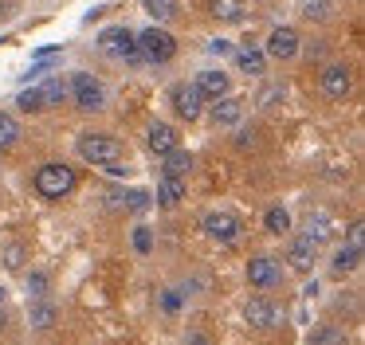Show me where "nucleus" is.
Instances as JSON below:
<instances>
[{"instance_id": "f257e3e1", "label": "nucleus", "mask_w": 365, "mask_h": 345, "mask_svg": "<svg viewBox=\"0 0 365 345\" xmlns=\"http://www.w3.org/2000/svg\"><path fill=\"white\" fill-rule=\"evenodd\" d=\"M75 149H79L83 161L98 165V169H114V165L126 157V145H122L118 138H106V133H83V138L75 141Z\"/></svg>"}, {"instance_id": "f03ea898", "label": "nucleus", "mask_w": 365, "mask_h": 345, "mask_svg": "<svg viewBox=\"0 0 365 345\" xmlns=\"http://www.w3.org/2000/svg\"><path fill=\"white\" fill-rule=\"evenodd\" d=\"M98 51L106 55V59H118V63H142V51H138V31L130 28H106L103 36H98Z\"/></svg>"}, {"instance_id": "7ed1b4c3", "label": "nucleus", "mask_w": 365, "mask_h": 345, "mask_svg": "<svg viewBox=\"0 0 365 345\" xmlns=\"http://www.w3.org/2000/svg\"><path fill=\"white\" fill-rule=\"evenodd\" d=\"M75 185H79V177H75L71 165L51 161V165H43V169L36 172V192L48 196V200H59V196L75 192Z\"/></svg>"}, {"instance_id": "20e7f679", "label": "nucleus", "mask_w": 365, "mask_h": 345, "mask_svg": "<svg viewBox=\"0 0 365 345\" xmlns=\"http://www.w3.org/2000/svg\"><path fill=\"white\" fill-rule=\"evenodd\" d=\"M138 51H142V63H169L177 55V39L165 28L150 24L145 31H138Z\"/></svg>"}, {"instance_id": "39448f33", "label": "nucleus", "mask_w": 365, "mask_h": 345, "mask_svg": "<svg viewBox=\"0 0 365 345\" xmlns=\"http://www.w3.org/2000/svg\"><path fill=\"white\" fill-rule=\"evenodd\" d=\"M67 98H75V106H83V110H103L106 106V86L98 83L95 75L79 71V75L67 83Z\"/></svg>"}, {"instance_id": "423d86ee", "label": "nucleus", "mask_w": 365, "mask_h": 345, "mask_svg": "<svg viewBox=\"0 0 365 345\" xmlns=\"http://www.w3.org/2000/svg\"><path fill=\"white\" fill-rule=\"evenodd\" d=\"M247 282L259 290H275L283 282V267H279L275 255H252L247 259Z\"/></svg>"}, {"instance_id": "0eeeda50", "label": "nucleus", "mask_w": 365, "mask_h": 345, "mask_svg": "<svg viewBox=\"0 0 365 345\" xmlns=\"http://www.w3.org/2000/svg\"><path fill=\"white\" fill-rule=\"evenodd\" d=\"M349 91H354V71L346 67V63H330V67L322 71V94L334 102L349 98Z\"/></svg>"}, {"instance_id": "6e6552de", "label": "nucleus", "mask_w": 365, "mask_h": 345, "mask_svg": "<svg viewBox=\"0 0 365 345\" xmlns=\"http://www.w3.org/2000/svg\"><path fill=\"white\" fill-rule=\"evenodd\" d=\"M169 98H173V110L185 122H197V118L205 114V98H200V91L192 83H177L173 91H169Z\"/></svg>"}, {"instance_id": "1a4fd4ad", "label": "nucleus", "mask_w": 365, "mask_h": 345, "mask_svg": "<svg viewBox=\"0 0 365 345\" xmlns=\"http://www.w3.org/2000/svg\"><path fill=\"white\" fill-rule=\"evenodd\" d=\"M267 55L271 59H294V55H299V31L294 28H275L267 36Z\"/></svg>"}, {"instance_id": "9d476101", "label": "nucleus", "mask_w": 365, "mask_h": 345, "mask_svg": "<svg viewBox=\"0 0 365 345\" xmlns=\"http://www.w3.org/2000/svg\"><path fill=\"white\" fill-rule=\"evenodd\" d=\"M244 318H247V326L252 329H271L275 326V318H279V310H275V302L271 298H252V302L244 306Z\"/></svg>"}, {"instance_id": "9b49d317", "label": "nucleus", "mask_w": 365, "mask_h": 345, "mask_svg": "<svg viewBox=\"0 0 365 345\" xmlns=\"http://www.w3.org/2000/svg\"><path fill=\"white\" fill-rule=\"evenodd\" d=\"M314 251H318V247L307 240V235L291 240V247H287V267H291V271H299V274L314 271Z\"/></svg>"}, {"instance_id": "f8f14e48", "label": "nucleus", "mask_w": 365, "mask_h": 345, "mask_svg": "<svg viewBox=\"0 0 365 345\" xmlns=\"http://www.w3.org/2000/svg\"><path fill=\"white\" fill-rule=\"evenodd\" d=\"M205 232L212 235V240L228 243V240H236V235H240V220L232 216V212H208V216H205Z\"/></svg>"}, {"instance_id": "ddd939ff", "label": "nucleus", "mask_w": 365, "mask_h": 345, "mask_svg": "<svg viewBox=\"0 0 365 345\" xmlns=\"http://www.w3.org/2000/svg\"><path fill=\"white\" fill-rule=\"evenodd\" d=\"M145 141H150V149L153 153H173V149H181L177 145V130L173 125H165V122H150V130H145Z\"/></svg>"}, {"instance_id": "4468645a", "label": "nucleus", "mask_w": 365, "mask_h": 345, "mask_svg": "<svg viewBox=\"0 0 365 345\" xmlns=\"http://www.w3.org/2000/svg\"><path fill=\"white\" fill-rule=\"evenodd\" d=\"M200 91V98H224L228 94V75L224 71H216V67H208V71H200L197 75V83H192Z\"/></svg>"}, {"instance_id": "2eb2a0df", "label": "nucleus", "mask_w": 365, "mask_h": 345, "mask_svg": "<svg viewBox=\"0 0 365 345\" xmlns=\"http://www.w3.org/2000/svg\"><path fill=\"white\" fill-rule=\"evenodd\" d=\"M240 118H244V102H240V98L224 94V98L212 102V122L216 125H240Z\"/></svg>"}, {"instance_id": "dca6fc26", "label": "nucleus", "mask_w": 365, "mask_h": 345, "mask_svg": "<svg viewBox=\"0 0 365 345\" xmlns=\"http://www.w3.org/2000/svg\"><path fill=\"white\" fill-rule=\"evenodd\" d=\"M110 208H126V212H142L150 208V192H142V188H118V192H110Z\"/></svg>"}, {"instance_id": "f3484780", "label": "nucleus", "mask_w": 365, "mask_h": 345, "mask_svg": "<svg viewBox=\"0 0 365 345\" xmlns=\"http://www.w3.org/2000/svg\"><path fill=\"white\" fill-rule=\"evenodd\" d=\"M236 67L244 71V75H263V71H267V59H263L259 47H240V51H236Z\"/></svg>"}, {"instance_id": "a211bd4d", "label": "nucleus", "mask_w": 365, "mask_h": 345, "mask_svg": "<svg viewBox=\"0 0 365 345\" xmlns=\"http://www.w3.org/2000/svg\"><path fill=\"white\" fill-rule=\"evenodd\" d=\"M208 12H212L216 20H224V24L244 20V4H240V0H208Z\"/></svg>"}, {"instance_id": "6ab92c4d", "label": "nucleus", "mask_w": 365, "mask_h": 345, "mask_svg": "<svg viewBox=\"0 0 365 345\" xmlns=\"http://www.w3.org/2000/svg\"><path fill=\"white\" fill-rule=\"evenodd\" d=\"M185 172H192V153H185V149L165 153V177H177V180H181Z\"/></svg>"}, {"instance_id": "aec40b11", "label": "nucleus", "mask_w": 365, "mask_h": 345, "mask_svg": "<svg viewBox=\"0 0 365 345\" xmlns=\"http://www.w3.org/2000/svg\"><path fill=\"white\" fill-rule=\"evenodd\" d=\"M310 345H349V337L338 326H318V329H310Z\"/></svg>"}, {"instance_id": "412c9836", "label": "nucleus", "mask_w": 365, "mask_h": 345, "mask_svg": "<svg viewBox=\"0 0 365 345\" xmlns=\"http://www.w3.org/2000/svg\"><path fill=\"white\" fill-rule=\"evenodd\" d=\"M145 12H150L153 24L161 28V24H169L177 12H181V8H177V0H145Z\"/></svg>"}, {"instance_id": "4be33fe9", "label": "nucleus", "mask_w": 365, "mask_h": 345, "mask_svg": "<svg viewBox=\"0 0 365 345\" xmlns=\"http://www.w3.org/2000/svg\"><path fill=\"white\" fill-rule=\"evenodd\" d=\"M357 263H361V247H354V243H346V247H338V255H334V271L346 274V271H357Z\"/></svg>"}, {"instance_id": "5701e85b", "label": "nucleus", "mask_w": 365, "mask_h": 345, "mask_svg": "<svg viewBox=\"0 0 365 345\" xmlns=\"http://www.w3.org/2000/svg\"><path fill=\"white\" fill-rule=\"evenodd\" d=\"M40 98H43V106H59V102H67V83L63 78H48V83L40 86Z\"/></svg>"}, {"instance_id": "b1692460", "label": "nucleus", "mask_w": 365, "mask_h": 345, "mask_svg": "<svg viewBox=\"0 0 365 345\" xmlns=\"http://www.w3.org/2000/svg\"><path fill=\"white\" fill-rule=\"evenodd\" d=\"M181 196H185V185H181L177 177H165V180H161V188H158V204L173 208V204L181 200Z\"/></svg>"}, {"instance_id": "393cba45", "label": "nucleus", "mask_w": 365, "mask_h": 345, "mask_svg": "<svg viewBox=\"0 0 365 345\" xmlns=\"http://www.w3.org/2000/svg\"><path fill=\"white\" fill-rule=\"evenodd\" d=\"M263 224H267V232H275V235H283V232H291V212L287 208H267V216H263Z\"/></svg>"}, {"instance_id": "a878e982", "label": "nucleus", "mask_w": 365, "mask_h": 345, "mask_svg": "<svg viewBox=\"0 0 365 345\" xmlns=\"http://www.w3.org/2000/svg\"><path fill=\"white\" fill-rule=\"evenodd\" d=\"M330 235H334V224H330V220H326V216H310L307 240L314 243V247H318V243H326V240H330Z\"/></svg>"}, {"instance_id": "bb28decb", "label": "nucleus", "mask_w": 365, "mask_h": 345, "mask_svg": "<svg viewBox=\"0 0 365 345\" xmlns=\"http://www.w3.org/2000/svg\"><path fill=\"white\" fill-rule=\"evenodd\" d=\"M16 138H20V122L12 114H4V110H0V149L16 145Z\"/></svg>"}, {"instance_id": "cd10ccee", "label": "nucleus", "mask_w": 365, "mask_h": 345, "mask_svg": "<svg viewBox=\"0 0 365 345\" xmlns=\"http://www.w3.org/2000/svg\"><path fill=\"white\" fill-rule=\"evenodd\" d=\"M330 0H302V16H307V20H318V24H326L330 20Z\"/></svg>"}, {"instance_id": "c85d7f7f", "label": "nucleus", "mask_w": 365, "mask_h": 345, "mask_svg": "<svg viewBox=\"0 0 365 345\" xmlns=\"http://www.w3.org/2000/svg\"><path fill=\"white\" fill-rule=\"evenodd\" d=\"M16 106L24 110V114H40V110H43L40 86H32V91H20V94H16Z\"/></svg>"}, {"instance_id": "c756f323", "label": "nucleus", "mask_w": 365, "mask_h": 345, "mask_svg": "<svg viewBox=\"0 0 365 345\" xmlns=\"http://www.w3.org/2000/svg\"><path fill=\"white\" fill-rule=\"evenodd\" d=\"M134 251H138V255H150V251H153V232H150V224H138V227H134Z\"/></svg>"}, {"instance_id": "7c9ffc66", "label": "nucleus", "mask_w": 365, "mask_h": 345, "mask_svg": "<svg viewBox=\"0 0 365 345\" xmlns=\"http://www.w3.org/2000/svg\"><path fill=\"white\" fill-rule=\"evenodd\" d=\"M51 318H56V310H51L48 302H40V306H32V326H51Z\"/></svg>"}, {"instance_id": "2f4dec72", "label": "nucleus", "mask_w": 365, "mask_h": 345, "mask_svg": "<svg viewBox=\"0 0 365 345\" xmlns=\"http://www.w3.org/2000/svg\"><path fill=\"white\" fill-rule=\"evenodd\" d=\"M28 294H32V298H40V294H48V274H43V271H36V274H28Z\"/></svg>"}, {"instance_id": "473e14b6", "label": "nucleus", "mask_w": 365, "mask_h": 345, "mask_svg": "<svg viewBox=\"0 0 365 345\" xmlns=\"http://www.w3.org/2000/svg\"><path fill=\"white\" fill-rule=\"evenodd\" d=\"M161 310H165V314H177V310H181V298H177V290H165V294H161Z\"/></svg>"}, {"instance_id": "72a5a7b5", "label": "nucleus", "mask_w": 365, "mask_h": 345, "mask_svg": "<svg viewBox=\"0 0 365 345\" xmlns=\"http://www.w3.org/2000/svg\"><path fill=\"white\" fill-rule=\"evenodd\" d=\"M185 345H212V337H208V334H197V329H192V334L185 337Z\"/></svg>"}, {"instance_id": "f704fd0d", "label": "nucleus", "mask_w": 365, "mask_h": 345, "mask_svg": "<svg viewBox=\"0 0 365 345\" xmlns=\"http://www.w3.org/2000/svg\"><path fill=\"white\" fill-rule=\"evenodd\" d=\"M0 329H4V310H0Z\"/></svg>"}]
</instances>
